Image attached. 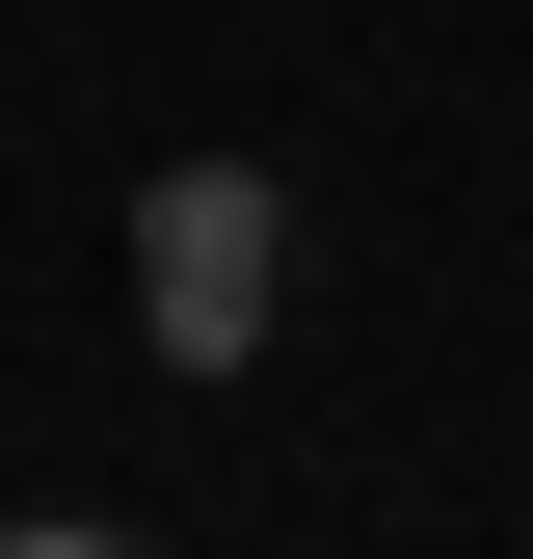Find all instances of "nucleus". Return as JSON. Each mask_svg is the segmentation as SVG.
Wrapping results in <instances>:
<instances>
[{
	"instance_id": "f257e3e1",
	"label": "nucleus",
	"mask_w": 533,
	"mask_h": 559,
	"mask_svg": "<svg viewBox=\"0 0 533 559\" xmlns=\"http://www.w3.org/2000/svg\"><path fill=\"white\" fill-rule=\"evenodd\" d=\"M266 294H294V187L266 160H161L133 187V320H161V373H240Z\"/></svg>"
},
{
	"instance_id": "f03ea898",
	"label": "nucleus",
	"mask_w": 533,
	"mask_h": 559,
	"mask_svg": "<svg viewBox=\"0 0 533 559\" xmlns=\"http://www.w3.org/2000/svg\"><path fill=\"white\" fill-rule=\"evenodd\" d=\"M0 559H133V533H0Z\"/></svg>"
}]
</instances>
